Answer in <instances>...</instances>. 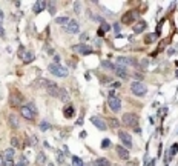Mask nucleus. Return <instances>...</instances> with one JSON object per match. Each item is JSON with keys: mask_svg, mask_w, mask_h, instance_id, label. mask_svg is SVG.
I'll return each instance as SVG.
<instances>
[{"mask_svg": "<svg viewBox=\"0 0 178 166\" xmlns=\"http://www.w3.org/2000/svg\"><path fill=\"white\" fill-rule=\"evenodd\" d=\"M55 154H57V160H58V162H60V163H63V162H64L63 152H62V151H55Z\"/></svg>", "mask_w": 178, "mask_h": 166, "instance_id": "30", "label": "nucleus"}, {"mask_svg": "<svg viewBox=\"0 0 178 166\" xmlns=\"http://www.w3.org/2000/svg\"><path fill=\"white\" fill-rule=\"evenodd\" d=\"M48 5H49V13L55 14V6H52V3H48Z\"/></svg>", "mask_w": 178, "mask_h": 166, "instance_id": "35", "label": "nucleus"}, {"mask_svg": "<svg viewBox=\"0 0 178 166\" xmlns=\"http://www.w3.org/2000/svg\"><path fill=\"white\" fill-rule=\"evenodd\" d=\"M101 66L106 68V69H112V71H114V68H115L111 62H107V60H103V62H101Z\"/></svg>", "mask_w": 178, "mask_h": 166, "instance_id": "25", "label": "nucleus"}, {"mask_svg": "<svg viewBox=\"0 0 178 166\" xmlns=\"http://www.w3.org/2000/svg\"><path fill=\"white\" fill-rule=\"evenodd\" d=\"M48 166H54V165H48Z\"/></svg>", "mask_w": 178, "mask_h": 166, "instance_id": "46", "label": "nucleus"}, {"mask_svg": "<svg viewBox=\"0 0 178 166\" xmlns=\"http://www.w3.org/2000/svg\"><path fill=\"white\" fill-rule=\"evenodd\" d=\"M109 144H111L109 138H105V140H103V143H101V146H103V148H107V146H109Z\"/></svg>", "mask_w": 178, "mask_h": 166, "instance_id": "32", "label": "nucleus"}, {"mask_svg": "<svg viewBox=\"0 0 178 166\" xmlns=\"http://www.w3.org/2000/svg\"><path fill=\"white\" fill-rule=\"evenodd\" d=\"M114 74H115V76H118V77H121V78H127V72H126L125 68L115 66L114 68Z\"/></svg>", "mask_w": 178, "mask_h": 166, "instance_id": "16", "label": "nucleus"}, {"mask_svg": "<svg viewBox=\"0 0 178 166\" xmlns=\"http://www.w3.org/2000/svg\"><path fill=\"white\" fill-rule=\"evenodd\" d=\"M131 91H132L134 95H137V97H143V95L146 94L148 88H146V85H144L143 82H132Z\"/></svg>", "mask_w": 178, "mask_h": 166, "instance_id": "2", "label": "nucleus"}, {"mask_svg": "<svg viewBox=\"0 0 178 166\" xmlns=\"http://www.w3.org/2000/svg\"><path fill=\"white\" fill-rule=\"evenodd\" d=\"M135 15H138V13L137 11H129V13H126L125 15H123V23H131L132 22V20H135L137 17H135Z\"/></svg>", "mask_w": 178, "mask_h": 166, "instance_id": "13", "label": "nucleus"}, {"mask_svg": "<svg viewBox=\"0 0 178 166\" xmlns=\"http://www.w3.org/2000/svg\"><path fill=\"white\" fill-rule=\"evenodd\" d=\"M72 49H74L75 52H78V54H82V56H88V54H91V52H92V49H91L89 46H84L83 43L72 46Z\"/></svg>", "mask_w": 178, "mask_h": 166, "instance_id": "11", "label": "nucleus"}, {"mask_svg": "<svg viewBox=\"0 0 178 166\" xmlns=\"http://www.w3.org/2000/svg\"><path fill=\"white\" fill-rule=\"evenodd\" d=\"M72 165H74V166H84L80 157H72Z\"/></svg>", "mask_w": 178, "mask_h": 166, "instance_id": "26", "label": "nucleus"}, {"mask_svg": "<svg viewBox=\"0 0 178 166\" xmlns=\"http://www.w3.org/2000/svg\"><path fill=\"white\" fill-rule=\"evenodd\" d=\"M32 60H34V54H32V52H29V51H26L25 56H23V62H25V63H31Z\"/></svg>", "mask_w": 178, "mask_h": 166, "instance_id": "21", "label": "nucleus"}, {"mask_svg": "<svg viewBox=\"0 0 178 166\" xmlns=\"http://www.w3.org/2000/svg\"><path fill=\"white\" fill-rule=\"evenodd\" d=\"M8 122H9V126L14 128V129H17V128L20 126V122H19V117L15 114H9L8 115Z\"/></svg>", "mask_w": 178, "mask_h": 166, "instance_id": "12", "label": "nucleus"}, {"mask_svg": "<svg viewBox=\"0 0 178 166\" xmlns=\"http://www.w3.org/2000/svg\"><path fill=\"white\" fill-rule=\"evenodd\" d=\"M40 83H42L43 86L46 88V91H48V94H49V95H54V97H58V92H60V88H58L55 83H52V82H48V80H40Z\"/></svg>", "mask_w": 178, "mask_h": 166, "instance_id": "4", "label": "nucleus"}, {"mask_svg": "<svg viewBox=\"0 0 178 166\" xmlns=\"http://www.w3.org/2000/svg\"><path fill=\"white\" fill-rule=\"evenodd\" d=\"M12 160H5V166H12Z\"/></svg>", "mask_w": 178, "mask_h": 166, "instance_id": "38", "label": "nucleus"}, {"mask_svg": "<svg viewBox=\"0 0 178 166\" xmlns=\"http://www.w3.org/2000/svg\"><path fill=\"white\" fill-rule=\"evenodd\" d=\"M155 39V35H148L146 39H144V42H146V43H150V40H154Z\"/></svg>", "mask_w": 178, "mask_h": 166, "instance_id": "34", "label": "nucleus"}, {"mask_svg": "<svg viewBox=\"0 0 178 166\" xmlns=\"http://www.w3.org/2000/svg\"><path fill=\"white\" fill-rule=\"evenodd\" d=\"M177 152H178V144L175 143V144H172V146H170V152H169V154H170V155H175Z\"/></svg>", "mask_w": 178, "mask_h": 166, "instance_id": "29", "label": "nucleus"}, {"mask_svg": "<svg viewBox=\"0 0 178 166\" xmlns=\"http://www.w3.org/2000/svg\"><path fill=\"white\" fill-rule=\"evenodd\" d=\"M25 48H20V49H19V57H21V58H23V56H25Z\"/></svg>", "mask_w": 178, "mask_h": 166, "instance_id": "33", "label": "nucleus"}, {"mask_svg": "<svg viewBox=\"0 0 178 166\" xmlns=\"http://www.w3.org/2000/svg\"><path fill=\"white\" fill-rule=\"evenodd\" d=\"M66 33H69V34H77L78 31H80V25H78V22L77 20H69V23L63 28Z\"/></svg>", "mask_w": 178, "mask_h": 166, "instance_id": "5", "label": "nucleus"}, {"mask_svg": "<svg viewBox=\"0 0 178 166\" xmlns=\"http://www.w3.org/2000/svg\"><path fill=\"white\" fill-rule=\"evenodd\" d=\"M69 20H71L69 17H66V15H63V17H57V19H55V22H57L58 25H64V26H66V25L69 23Z\"/></svg>", "mask_w": 178, "mask_h": 166, "instance_id": "20", "label": "nucleus"}, {"mask_svg": "<svg viewBox=\"0 0 178 166\" xmlns=\"http://www.w3.org/2000/svg\"><path fill=\"white\" fill-rule=\"evenodd\" d=\"M144 28H146V23H144L143 20H140V22H138L135 26H134V31H135V33H141Z\"/></svg>", "mask_w": 178, "mask_h": 166, "instance_id": "18", "label": "nucleus"}, {"mask_svg": "<svg viewBox=\"0 0 178 166\" xmlns=\"http://www.w3.org/2000/svg\"><path fill=\"white\" fill-rule=\"evenodd\" d=\"M28 108H29V109H32V111H34L35 114H37V109H35V105H34V103H28Z\"/></svg>", "mask_w": 178, "mask_h": 166, "instance_id": "36", "label": "nucleus"}, {"mask_svg": "<svg viewBox=\"0 0 178 166\" xmlns=\"http://www.w3.org/2000/svg\"><path fill=\"white\" fill-rule=\"evenodd\" d=\"M40 129L42 131H48V129H49V123H48V122H42L40 123Z\"/></svg>", "mask_w": 178, "mask_h": 166, "instance_id": "27", "label": "nucleus"}, {"mask_svg": "<svg viewBox=\"0 0 178 166\" xmlns=\"http://www.w3.org/2000/svg\"><path fill=\"white\" fill-rule=\"evenodd\" d=\"M46 6H48L46 2H35V3H34V8H32V11H34L35 14H39V13H42Z\"/></svg>", "mask_w": 178, "mask_h": 166, "instance_id": "15", "label": "nucleus"}, {"mask_svg": "<svg viewBox=\"0 0 178 166\" xmlns=\"http://www.w3.org/2000/svg\"><path fill=\"white\" fill-rule=\"evenodd\" d=\"M74 9H75V11H78V9H80V3H75V6H74Z\"/></svg>", "mask_w": 178, "mask_h": 166, "instance_id": "43", "label": "nucleus"}, {"mask_svg": "<svg viewBox=\"0 0 178 166\" xmlns=\"http://www.w3.org/2000/svg\"><path fill=\"white\" fill-rule=\"evenodd\" d=\"M134 65H135V60H132L129 57H118L117 58V66H120V68L126 69V66H134Z\"/></svg>", "mask_w": 178, "mask_h": 166, "instance_id": "7", "label": "nucleus"}, {"mask_svg": "<svg viewBox=\"0 0 178 166\" xmlns=\"http://www.w3.org/2000/svg\"><path fill=\"white\" fill-rule=\"evenodd\" d=\"M11 144H12V146H15V148H19V146H20L19 138H17V137H12V138H11Z\"/></svg>", "mask_w": 178, "mask_h": 166, "instance_id": "28", "label": "nucleus"}, {"mask_svg": "<svg viewBox=\"0 0 178 166\" xmlns=\"http://www.w3.org/2000/svg\"><path fill=\"white\" fill-rule=\"evenodd\" d=\"M118 137H120L121 143L126 146V149H131V148H132V138H131V135H129L127 132L120 131V132H118Z\"/></svg>", "mask_w": 178, "mask_h": 166, "instance_id": "6", "label": "nucleus"}, {"mask_svg": "<svg viewBox=\"0 0 178 166\" xmlns=\"http://www.w3.org/2000/svg\"><path fill=\"white\" fill-rule=\"evenodd\" d=\"M3 157L6 158V160H12V157H14V149L12 148L5 149V151H3Z\"/></svg>", "mask_w": 178, "mask_h": 166, "instance_id": "17", "label": "nucleus"}, {"mask_svg": "<svg viewBox=\"0 0 178 166\" xmlns=\"http://www.w3.org/2000/svg\"><path fill=\"white\" fill-rule=\"evenodd\" d=\"M45 162H46V155H45V152H40L37 155V165H43Z\"/></svg>", "mask_w": 178, "mask_h": 166, "instance_id": "24", "label": "nucleus"}, {"mask_svg": "<svg viewBox=\"0 0 178 166\" xmlns=\"http://www.w3.org/2000/svg\"><path fill=\"white\" fill-rule=\"evenodd\" d=\"M17 166H25V165H23V163H19V165H17Z\"/></svg>", "mask_w": 178, "mask_h": 166, "instance_id": "44", "label": "nucleus"}, {"mask_svg": "<svg viewBox=\"0 0 178 166\" xmlns=\"http://www.w3.org/2000/svg\"><path fill=\"white\" fill-rule=\"evenodd\" d=\"M91 122L95 125V128L97 129H100V131H106L107 129V125H106V122L103 120V119H100V117H97V115H94V117H91Z\"/></svg>", "mask_w": 178, "mask_h": 166, "instance_id": "9", "label": "nucleus"}, {"mask_svg": "<svg viewBox=\"0 0 178 166\" xmlns=\"http://www.w3.org/2000/svg\"><path fill=\"white\" fill-rule=\"evenodd\" d=\"M101 28H103V31H109V25H107V23H101Z\"/></svg>", "mask_w": 178, "mask_h": 166, "instance_id": "37", "label": "nucleus"}, {"mask_svg": "<svg viewBox=\"0 0 178 166\" xmlns=\"http://www.w3.org/2000/svg\"><path fill=\"white\" fill-rule=\"evenodd\" d=\"M48 69H49V72L52 76H57V77H66L68 76V69L62 65H58V63H51Z\"/></svg>", "mask_w": 178, "mask_h": 166, "instance_id": "1", "label": "nucleus"}, {"mask_svg": "<svg viewBox=\"0 0 178 166\" xmlns=\"http://www.w3.org/2000/svg\"><path fill=\"white\" fill-rule=\"evenodd\" d=\"M107 103H109V108L114 111V112H118L121 109V101H120V99L118 97H109V100H107Z\"/></svg>", "mask_w": 178, "mask_h": 166, "instance_id": "8", "label": "nucleus"}, {"mask_svg": "<svg viewBox=\"0 0 178 166\" xmlns=\"http://www.w3.org/2000/svg\"><path fill=\"white\" fill-rule=\"evenodd\" d=\"M0 37H5V29H3L2 25H0Z\"/></svg>", "mask_w": 178, "mask_h": 166, "instance_id": "40", "label": "nucleus"}, {"mask_svg": "<svg viewBox=\"0 0 178 166\" xmlns=\"http://www.w3.org/2000/svg\"><path fill=\"white\" fill-rule=\"evenodd\" d=\"M3 154H0V166H5V160H3Z\"/></svg>", "mask_w": 178, "mask_h": 166, "instance_id": "39", "label": "nucleus"}, {"mask_svg": "<svg viewBox=\"0 0 178 166\" xmlns=\"http://www.w3.org/2000/svg\"><path fill=\"white\" fill-rule=\"evenodd\" d=\"M63 114H64V117H68V119H71V117L74 115V109H72V106H68L66 109H63Z\"/></svg>", "mask_w": 178, "mask_h": 166, "instance_id": "23", "label": "nucleus"}, {"mask_svg": "<svg viewBox=\"0 0 178 166\" xmlns=\"http://www.w3.org/2000/svg\"><path fill=\"white\" fill-rule=\"evenodd\" d=\"M20 114L23 115L26 120H34V119H35V112L32 111V109H29L28 105H26V106H21V108H20Z\"/></svg>", "mask_w": 178, "mask_h": 166, "instance_id": "10", "label": "nucleus"}, {"mask_svg": "<svg viewBox=\"0 0 178 166\" xmlns=\"http://www.w3.org/2000/svg\"><path fill=\"white\" fill-rule=\"evenodd\" d=\"M121 120H123V123H125L126 126H131V128L138 126V115L134 114V112H126Z\"/></svg>", "mask_w": 178, "mask_h": 166, "instance_id": "3", "label": "nucleus"}, {"mask_svg": "<svg viewBox=\"0 0 178 166\" xmlns=\"http://www.w3.org/2000/svg\"><path fill=\"white\" fill-rule=\"evenodd\" d=\"M3 19H5V14H3V11H2V9H0V23L3 22Z\"/></svg>", "mask_w": 178, "mask_h": 166, "instance_id": "41", "label": "nucleus"}, {"mask_svg": "<svg viewBox=\"0 0 178 166\" xmlns=\"http://www.w3.org/2000/svg\"><path fill=\"white\" fill-rule=\"evenodd\" d=\"M115 151H117V154H118V157H120V158H123V160H127L129 158V151H127L125 146H117Z\"/></svg>", "mask_w": 178, "mask_h": 166, "instance_id": "14", "label": "nucleus"}, {"mask_svg": "<svg viewBox=\"0 0 178 166\" xmlns=\"http://www.w3.org/2000/svg\"><path fill=\"white\" fill-rule=\"evenodd\" d=\"M109 123H111V126H112V128H118V126H120V123H118L115 119H111V120H109Z\"/></svg>", "mask_w": 178, "mask_h": 166, "instance_id": "31", "label": "nucleus"}, {"mask_svg": "<svg viewBox=\"0 0 178 166\" xmlns=\"http://www.w3.org/2000/svg\"><path fill=\"white\" fill-rule=\"evenodd\" d=\"M58 97H60L63 101H69V94H68V91L66 89H60V92H58Z\"/></svg>", "mask_w": 178, "mask_h": 166, "instance_id": "19", "label": "nucleus"}, {"mask_svg": "<svg viewBox=\"0 0 178 166\" xmlns=\"http://www.w3.org/2000/svg\"><path fill=\"white\" fill-rule=\"evenodd\" d=\"M95 165L97 166H111V163H109V160H107V158H97Z\"/></svg>", "mask_w": 178, "mask_h": 166, "instance_id": "22", "label": "nucleus"}, {"mask_svg": "<svg viewBox=\"0 0 178 166\" xmlns=\"http://www.w3.org/2000/svg\"><path fill=\"white\" fill-rule=\"evenodd\" d=\"M31 143H32V144H35V143H37V138H35L34 135H32V137H31Z\"/></svg>", "mask_w": 178, "mask_h": 166, "instance_id": "42", "label": "nucleus"}, {"mask_svg": "<svg viewBox=\"0 0 178 166\" xmlns=\"http://www.w3.org/2000/svg\"><path fill=\"white\" fill-rule=\"evenodd\" d=\"M89 166H97V165H95V163H94V165H89Z\"/></svg>", "mask_w": 178, "mask_h": 166, "instance_id": "45", "label": "nucleus"}]
</instances>
